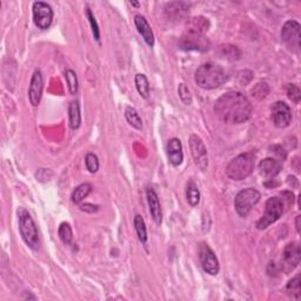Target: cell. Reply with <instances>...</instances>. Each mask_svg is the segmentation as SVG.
Returning <instances> with one entry per match:
<instances>
[{"mask_svg":"<svg viewBox=\"0 0 301 301\" xmlns=\"http://www.w3.org/2000/svg\"><path fill=\"white\" fill-rule=\"evenodd\" d=\"M252 104L241 92H227L214 104V112L220 120L230 125L246 122L252 115Z\"/></svg>","mask_w":301,"mask_h":301,"instance_id":"1","label":"cell"},{"mask_svg":"<svg viewBox=\"0 0 301 301\" xmlns=\"http://www.w3.org/2000/svg\"><path fill=\"white\" fill-rule=\"evenodd\" d=\"M195 82L204 90H214L226 81V72L220 65L207 63L201 65L195 72Z\"/></svg>","mask_w":301,"mask_h":301,"instance_id":"2","label":"cell"},{"mask_svg":"<svg viewBox=\"0 0 301 301\" xmlns=\"http://www.w3.org/2000/svg\"><path fill=\"white\" fill-rule=\"evenodd\" d=\"M254 166L255 161L253 153H242L232 159L226 167V174L230 179L240 181L251 176Z\"/></svg>","mask_w":301,"mask_h":301,"instance_id":"3","label":"cell"},{"mask_svg":"<svg viewBox=\"0 0 301 301\" xmlns=\"http://www.w3.org/2000/svg\"><path fill=\"white\" fill-rule=\"evenodd\" d=\"M18 217H19V231L21 238L28 247L35 251L39 248V234L33 219L24 208H20L18 211Z\"/></svg>","mask_w":301,"mask_h":301,"instance_id":"4","label":"cell"},{"mask_svg":"<svg viewBox=\"0 0 301 301\" xmlns=\"http://www.w3.org/2000/svg\"><path fill=\"white\" fill-rule=\"evenodd\" d=\"M286 211L285 202L281 198L279 197H272L266 201L265 206V213L261 217V219L256 223L258 230H266L268 226L274 224L279 218H280L284 212Z\"/></svg>","mask_w":301,"mask_h":301,"instance_id":"5","label":"cell"},{"mask_svg":"<svg viewBox=\"0 0 301 301\" xmlns=\"http://www.w3.org/2000/svg\"><path fill=\"white\" fill-rule=\"evenodd\" d=\"M261 198L259 191L255 188H246L237 194L234 199V207L235 211L241 218H246L249 211L258 204Z\"/></svg>","mask_w":301,"mask_h":301,"instance_id":"6","label":"cell"},{"mask_svg":"<svg viewBox=\"0 0 301 301\" xmlns=\"http://www.w3.org/2000/svg\"><path fill=\"white\" fill-rule=\"evenodd\" d=\"M281 38L293 52L299 53L301 47L300 24L295 20L286 21L281 30Z\"/></svg>","mask_w":301,"mask_h":301,"instance_id":"7","label":"cell"},{"mask_svg":"<svg viewBox=\"0 0 301 301\" xmlns=\"http://www.w3.org/2000/svg\"><path fill=\"white\" fill-rule=\"evenodd\" d=\"M180 46L183 50H193V51H206L208 50L209 42L205 38L204 33L200 32L186 30L183 37L180 39Z\"/></svg>","mask_w":301,"mask_h":301,"instance_id":"8","label":"cell"},{"mask_svg":"<svg viewBox=\"0 0 301 301\" xmlns=\"http://www.w3.org/2000/svg\"><path fill=\"white\" fill-rule=\"evenodd\" d=\"M190 148L195 165H197L201 171H205L208 166L207 150H206L204 141H202L201 138L198 137L197 134H192L190 137Z\"/></svg>","mask_w":301,"mask_h":301,"instance_id":"9","label":"cell"},{"mask_svg":"<svg viewBox=\"0 0 301 301\" xmlns=\"http://www.w3.org/2000/svg\"><path fill=\"white\" fill-rule=\"evenodd\" d=\"M33 21L35 26L40 30H47L53 20V10L49 4L35 2L33 4Z\"/></svg>","mask_w":301,"mask_h":301,"instance_id":"10","label":"cell"},{"mask_svg":"<svg viewBox=\"0 0 301 301\" xmlns=\"http://www.w3.org/2000/svg\"><path fill=\"white\" fill-rule=\"evenodd\" d=\"M199 259H200L201 266L206 273L209 275H217L219 273V261H218L214 252L205 242H202L199 247Z\"/></svg>","mask_w":301,"mask_h":301,"instance_id":"11","label":"cell"},{"mask_svg":"<svg viewBox=\"0 0 301 301\" xmlns=\"http://www.w3.org/2000/svg\"><path fill=\"white\" fill-rule=\"evenodd\" d=\"M272 119L274 125L279 128H285L289 126L292 121L291 108L284 101H277L272 106Z\"/></svg>","mask_w":301,"mask_h":301,"instance_id":"12","label":"cell"},{"mask_svg":"<svg viewBox=\"0 0 301 301\" xmlns=\"http://www.w3.org/2000/svg\"><path fill=\"white\" fill-rule=\"evenodd\" d=\"M300 264V246L296 242H291L282 252L281 267L285 272L293 271Z\"/></svg>","mask_w":301,"mask_h":301,"instance_id":"13","label":"cell"},{"mask_svg":"<svg viewBox=\"0 0 301 301\" xmlns=\"http://www.w3.org/2000/svg\"><path fill=\"white\" fill-rule=\"evenodd\" d=\"M42 90H44L42 74L40 70H35L33 75H32L31 78L30 87H28V99H30V103L32 106L34 107L38 106L39 103H40Z\"/></svg>","mask_w":301,"mask_h":301,"instance_id":"14","label":"cell"},{"mask_svg":"<svg viewBox=\"0 0 301 301\" xmlns=\"http://www.w3.org/2000/svg\"><path fill=\"white\" fill-rule=\"evenodd\" d=\"M134 24H136V27L139 33L141 34V37L144 38V40L146 41V44L150 47L154 46V34L153 31L148 24V21L146 20V18L141 14H137L134 17Z\"/></svg>","mask_w":301,"mask_h":301,"instance_id":"15","label":"cell"},{"mask_svg":"<svg viewBox=\"0 0 301 301\" xmlns=\"http://www.w3.org/2000/svg\"><path fill=\"white\" fill-rule=\"evenodd\" d=\"M146 197L148 202V208H150V213L152 218H153L154 223L157 225H160L162 221V212L157 193H155L154 190H152V188H147Z\"/></svg>","mask_w":301,"mask_h":301,"instance_id":"16","label":"cell"},{"mask_svg":"<svg viewBox=\"0 0 301 301\" xmlns=\"http://www.w3.org/2000/svg\"><path fill=\"white\" fill-rule=\"evenodd\" d=\"M260 173L266 178L267 180H274V178L278 176L281 171L280 162L273 158H266L260 161L259 164Z\"/></svg>","mask_w":301,"mask_h":301,"instance_id":"17","label":"cell"},{"mask_svg":"<svg viewBox=\"0 0 301 301\" xmlns=\"http://www.w3.org/2000/svg\"><path fill=\"white\" fill-rule=\"evenodd\" d=\"M167 155L168 160L173 166H179L184 160V153H183V145L181 141L178 138L168 140L167 144Z\"/></svg>","mask_w":301,"mask_h":301,"instance_id":"18","label":"cell"},{"mask_svg":"<svg viewBox=\"0 0 301 301\" xmlns=\"http://www.w3.org/2000/svg\"><path fill=\"white\" fill-rule=\"evenodd\" d=\"M190 6L185 3H169L165 9V13L171 20H180L186 16Z\"/></svg>","mask_w":301,"mask_h":301,"instance_id":"19","label":"cell"},{"mask_svg":"<svg viewBox=\"0 0 301 301\" xmlns=\"http://www.w3.org/2000/svg\"><path fill=\"white\" fill-rule=\"evenodd\" d=\"M68 118H70V125L72 130H78L81 124L80 107L78 101H72L68 107Z\"/></svg>","mask_w":301,"mask_h":301,"instance_id":"20","label":"cell"},{"mask_svg":"<svg viewBox=\"0 0 301 301\" xmlns=\"http://www.w3.org/2000/svg\"><path fill=\"white\" fill-rule=\"evenodd\" d=\"M186 198L188 204H190L192 207H195V206L199 204V201H200V191H199V188L197 185H195L194 181L192 180L187 184Z\"/></svg>","mask_w":301,"mask_h":301,"instance_id":"21","label":"cell"},{"mask_svg":"<svg viewBox=\"0 0 301 301\" xmlns=\"http://www.w3.org/2000/svg\"><path fill=\"white\" fill-rule=\"evenodd\" d=\"M187 25H188V27H187L188 30L200 32V33H205V32L208 30L209 23H208V20L204 17H195V18H191V19L187 21Z\"/></svg>","mask_w":301,"mask_h":301,"instance_id":"22","label":"cell"},{"mask_svg":"<svg viewBox=\"0 0 301 301\" xmlns=\"http://www.w3.org/2000/svg\"><path fill=\"white\" fill-rule=\"evenodd\" d=\"M125 118L127 120L128 124L134 127L136 130H141L143 128V120H141V117L138 113L136 108L127 106L125 110Z\"/></svg>","mask_w":301,"mask_h":301,"instance_id":"23","label":"cell"},{"mask_svg":"<svg viewBox=\"0 0 301 301\" xmlns=\"http://www.w3.org/2000/svg\"><path fill=\"white\" fill-rule=\"evenodd\" d=\"M92 191V185L91 184H81L75 188L72 193V201L74 204H81L84 201V199L87 198V195Z\"/></svg>","mask_w":301,"mask_h":301,"instance_id":"24","label":"cell"},{"mask_svg":"<svg viewBox=\"0 0 301 301\" xmlns=\"http://www.w3.org/2000/svg\"><path fill=\"white\" fill-rule=\"evenodd\" d=\"M134 82H136V87L140 96L147 99L148 96H150V82H148L146 75L137 74L136 78H134Z\"/></svg>","mask_w":301,"mask_h":301,"instance_id":"25","label":"cell"},{"mask_svg":"<svg viewBox=\"0 0 301 301\" xmlns=\"http://www.w3.org/2000/svg\"><path fill=\"white\" fill-rule=\"evenodd\" d=\"M134 228H136L138 238L139 240L145 244L147 241V230H146V225H145V220L143 219V217L137 214L134 217Z\"/></svg>","mask_w":301,"mask_h":301,"instance_id":"26","label":"cell"},{"mask_svg":"<svg viewBox=\"0 0 301 301\" xmlns=\"http://www.w3.org/2000/svg\"><path fill=\"white\" fill-rule=\"evenodd\" d=\"M58 235H59L60 240L64 242L65 245H70L72 240H73V233H72V228L67 223H63L59 226L58 230Z\"/></svg>","mask_w":301,"mask_h":301,"instance_id":"27","label":"cell"},{"mask_svg":"<svg viewBox=\"0 0 301 301\" xmlns=\"http://www.w3.org/2000/svg\"><path fill=\"white\" fill-rule=\"evenodd\" d=\"M65 79H66L68 90L71 94H75L78 92V78L74 71L67 70L65 72Z\"/></svg>","mask_w":301,"mask_h":301,"instance_id":"28","label":"cell"},{"mask_svg":"<svg viewBox=\"0 0 301 301\" xmlns=\"http://www.w3.org/2000/svg\"><path fill=\"white\" fill-rule=\"evenodd\" d=\"M286 289H287V292L289 294L294 295L295 299H299L300 298V291H301V287H300V275H296L294 279H292V280L288 281L287 286H286Z\"/></svg>","mask_w":301,"mask_h":301,"instance_id":"29","label":"cell"},{"mask_svg":"<svg viewBox=\"0 0 301 301\" xmlns=\"http://www.w3.org/2000/svg\"><path fill=\"white\" fill-rule=\"evenodd\" d=\"M85 164L86 167L91 173H96L99 169V160H98V157L93 153H89L85 158Z\"/></svg>","mask_w":301,"mask_h":301,"instance_id":"30","label":"cell"},{"mask_svg":"<svg viewBox=\"0 0 301 301\" xmlns=\"http://www.w3.org/2000/svg\"><path fill=\"white\" fill-rule=\"evenodd\" d=\"M86 16H87V18H89L91 27H92V33L94 35V39H96V40H98V41H100L99 26H98L97 20H96V18H94V16H93L92 11H91V9H89V7H87V9H86Z\"/></svg>","mask_w":301,"mask_h":301,"instance_id":"31","label":"cell"},{"mask_svg":"<svg viewBox=\"0 0 301 301\" xmlns=\"http://www.w3.org/2000/svg\"><path fill=\"white\" fill-rule=\"evenodd\" d=\"M178 93H179V97L181 101L185 105H191L192 104V96L188 87L185 84H180L179 87H178Z\"/></svg>","mask_w":301,"mask_h":301,"instance_id":"32","label":"cell"},{"mask_svg":"<svg viewBox=\"0 0 301 301\" xmlns=\"http://www.w3.org/2000/svg\"><path fill=\"white\" fill-rule=\"evenodd\" d=\"M287 96L289 99H291L294 104H299L300 98H301V92L300 89L294 84H289L287 86Z\"/></svg>","mask_w":301,"mask_h":301,"instance_id":"33","label":"cell"},{"mask_svg":"<svg viewBox=\"0 0 301 301\" xmlns=\"http://www.w3.org/2000/svg\"><path fill=\"white\" fill-rule=\"evenodd\" d=\"M223 54L226 56L230 59H238L239 56H240V52H239L238 49L235 46H231V45H226L223 46Z\"/></svg>","mask_w":301,"mask_h":301,"instance_id":"34","label":"cell"},{"mask_svg":"<svg viewBox=\"0 0 301 301\" xmlns=\"http://www.w3.org/2000/svg\"><path fill=\"white\" fill-rule=\"evenodd\" d=\"M281 199L284 200L285 202V206H286V209H287L289 206L293 204V201H294V195H293L292 192H288V191H285L281 193Z\"/></svg>","mask_w":301,"mask_h":301,"instance_id":"35","label":"cell"},{"mask_svg":"<svg viewBox=\"0 0 301 301\" xmlns=\"http://www.w3.org/2000/svg\"><path fill=\"white\" fill-rule=\"evenodd\" d=\"M80 209L84 212H87V213H94L98 211V206L91 205V204H81Z\"/></svg>","mask_w":301,"mask_h":301,"instance_id":"36","label":"cell"},{"mask_svg":"<svg viewBox=\"0 0 301 301\" xmlns=\"http://www.w3.org/2000/svg\"><path fill=\"white\" fill-rule=\"evenodd\" d=\"M300 220H301V216H298L295 219V228H296V232L300 233Z\"/></svg>","mask_w":301,"mask_h":301,"instance_id":"37","label":"cell"},{"mask_svg":"<svg viewBox=\"0 0 301 301\" xmlns=\"http://www.w3.org/2000/svg\"><path fill=\"white\" fill-rule=\"evenodd\" d=\"M131 5H133V6L138 7V6H139V3H136V2H131Z\"/></svg>","mask_w":301,"mask_h":301,"instance_id":"38","label":"cell"}]
</instances>
